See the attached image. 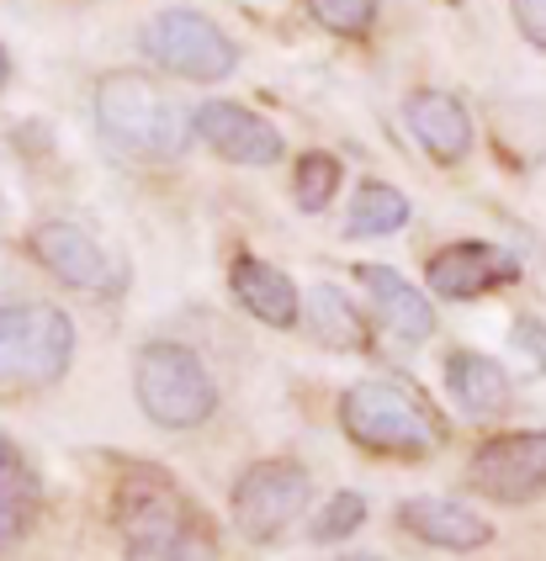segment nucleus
I'll use <instances>...</instances> for the list:
<instances>
[{
  "label": "nucleus",
  "instance_id": "13",
  "mask_svg": "<svg viewBox=\"0 0 546 561\" xmlns=\"http://www.w3.org/2000/svg\"><path fill=\"white\" fill-rule=\"evenodd\" d=\"M424 276H430V291L446 297V302H478L493 286L514 280V265H510V254L482 244V239H456V244L430 254Z\"/></svg>",
  "mask_w": 546,
  "mask_h": 561
},
{
  "label": "nucleus",
  "instance_id": "6",
  "mask_svg": "<svg viewBox=\"0 0 546 561\" xmlns=\"http://www.w3.org/2000/svg\"><path fill=\"white\" fill-rule=\"evenodd\" d=\"M308 499H314V477L303 461H255L234 482L228 493V508H234V530L255 546H271L297 525V514H308Z\"/></svg>",
  "mask_w": 546,
  "mask_h": 561
},
{
  "label": "nucleus",
  "instance_id": "27",
  "mask_svg": "<svg viewBox=\"0 0 546 561\" xmlns=\"http://www.w3.org/2000/svg\"><path fill=\"white\" fill-rule=\"evenodd\" d=\"M5 80H11V54L0 48V91H5Z\"/></svg>",
  "mask_w": 546,
  "mask_h": 561
},
{
  "label": "nucleus",
  "instance_id": "24",
  "mask_svg": "<svg viewBox=\"0 0 546 561\" xmlns=\"http://www.w3.org/2000/svg\"><path fill=\"white\" fill-rule=\"evenodd\" d=\"M510 11H514L520 37H525L531 48H542L546 54V0H510Z\"/></svg>",
  "mask_w": 546,
  "mask_h": 561
},
{
  "label": "nucleus",
  "instance_id": "16",
  "mask_svg": "<svg viewBox=\"0 0 546 561\" xmlns=\"http://www.w3.org/2000/svg\"><path fill=\"white\" fill-rule=\"evenodd\" d=\"M446 392L467 419H499V413L510 408V376H504V366H499L493 355L451 350L446 355Z\"/></svg>",
  "mask_w": 546,
  "mask_h": 561
},
{
  "label": "nucleus",
  "instance_id": "28",
  "mask_svg": "<svg viewBox=\"0 0 546 561\" xmlns=\"http://www.w3.org/2000/svg\"><path fill=\"white\" fill-rule=\"evenodd\" d=\"M334 561H383V557H334Z\"/></svg>",
  "mask_w": 546,
  "mask_h": 561
},
{
  "label": "nucleus",
  "instance_id": "26",
  "mask_svg": "<svg viewBox=\"0 0 546 561\" xmlns=\"http://www.w3.org/2000/svg\"><path fill=\"white\" fill-rule=\"evenodd\" d=\"M11 461H16V450H11V439L0 435V467H11Z\"/></svg>",
  "mask_w": 546,
  "mask_h": 561
},
{
  "label": "nucleus",
  "instance_id": "4",
  "mask_svg": "<svg viewBox=\"0 0 546 561\" xmlns=\"http://www.w3.org/2000/svg\"><path fill=\"white\" fill-rule=\"evenodd\" d=\"M75 366V323L54 302L0 308V398L59 387Z\"/></svg>",
  "mask_w": 546,
  "mask_h": 561
},
{
  "label": "nucleus",
  "instance_id": "1",
  "mask_svg": "<svg viewBox=\"0 0 546 561\" xmlns=\"http://www.w3.org/2000/svg\"><path fill=\"white\" fill-rule=\"evenodd\" d=\"M101 133L133 159L170 164L192 149V112L144 69H112L96 85Z\"/></svg>",
  "mask_w": 546,
  "mask_h": 561
},
{
  "label": "nucleus",
  "instance_id": "11",
  "mask_svg": "<svg viewBox=\"0 0 546 561\" xmlns=\"http://www.w3.org/2000/svg\"><path fill=\"white\" fill-rule=\"evenodd\" d=\"M355 280L366 291V318L383 329L393 344L419 350L435 340V308L409 276L387 271V265H355Z\"/></svg>",
  "mask_w": 546,
  "mask_h": 561
},
{
  "label": "nucleus",
  "instance_id": "19",
  "mask_svg": "<svg viewBox=\"0 0 546 561\" xmlns=\"http://www.w3.org/2000/svg\"><path fill=\"white\" fill-rule=\"evenodd\" d=\"M123 561H218V535L207 519H192V525L123 546Z\"/></svg>",
  "mask_w": 546,
  "mask_h": 561
},
{
  "label": "nucleus",
  "instance_id": "14",
  "mask_svg": "<svg viewBox=\"0 0 546 561\" xmlns=\"http://www.w3.org/2000/svg\"><path fill=\"white\" fill-rule=\"evenodd\" d=\"M403 117H409L414 144L435 159V164H462V159L473 154V133H478V127H473V112L451 91H435V85L414 91L409 106H403Z\"/></svg>",
  "mask_w": 546,
  "mask_h": 561
},
{
  "label": "nucleus",
  "instance_id": "2",
  "mask_svg": "<svg viewBox=\"0 0 546 561\" xmlns=\"http://www.w3.org/2000/svg\"><path fill=\"white\" fill-rule=\"evenodd\" d=\"M340 430L366 456H393V461H424L446 439L441 413L403 381H355V387H345L340 392Z\"/></svg>",
  "mask_w": 546,
  "mask_h": 561
},
{
  "label": "nucleus",
  "instance_id": "3",
  "mask_svg": "<svg viewBox=\"0 0 546 561\" xmlns=\"http://www.w3.org/2000/svg\"><path fill=\"white\" fill-rule=\"evenodd\" d=\"M133 398L155 430L186 435L218 413V381L207 360L181 340H149L133 355Z\"/></svg>",
  "mask_w": 546,
  "mask_h": 561
},
{
  "label": "nucleus",
  "instance_id": "22",
  "mask_svg": "<svg viewBox=\"0 0 546 561\" xmlns=\"http://www.w3.org/2000/svg\"><path fill=\"white\" fill-rule=\"evenodd\" d=\"M303 5L323 32H334L345 43H366L377 27V0H303Z\"/></svg>",
  "mask_w": 546,
  "mask_h": 561
},
{
  "label": "nucleus",
  "instance_id": "5",
  "mask_svg": "<svg viewBox=\"0 0 546 561\" xmlns=\"http://www.w3.org/2000/svg\"><path fill=\"white\" fill-rule=\"evenodd\" d=\"M144 59H155V69L186 80V85H224L228 75L239 69V48L207 11L192 5H164L155 11L144 32H138Z\"/></svg>",
  "mask_w": 546,
  "mask_h": 561
},
{
  "label": "nucleus",
  "instance_id": "7",
  "mask_svg": "<svg viewBox=\"0 0 546 561\" xmlns=\"http://www.w3.org/2000/svg\"><path fill=\"white\" fill-rule=\"evenodd\" d=\"M467 488L493 503L546 499V430L488 435L467 461Z\"/></svg>",
  "mask_w": 546,
  "mask_h": 561
},
{
  "label": "nucleus",
  "instance_id": "12",
  "mask_svg": "<svg viewBox=\"0 0 546 561\" xmlns=\"http://www.w3.org/2000/svg\"><path fill=\"white\" fill-rule=\"evenodd\" d=\"M398 530L414 535L419 546H435L451 557H473L482 546H493V519L478 514L462 499H403L398 503Z\"/></svg>",
  "mask_w": 546,
  "mask_h": 561
},
{
  "label": "nucleus",
  "instance_id": "23",
  "mask_svg": "<svg viewBox=\"0 0 546 561\" xmlns=\"http://www.w3.org/2000/svg\"><path fill=\"white\" fill-rule=\"evenodd\" d=\"M361 525H366V499H361V493H334V499H323V508L314 514L308 540L334 546V540H351Z\"/></svg>",
  "mask_w": 546,
  "mask_h": 561
},
{
  "label": "nucleus",
  "instance_id": "18",
  "mask_svg": "<svg viewBox=\"0 0 546 561\" xmlns=\"http://www.w3.org/2000/svg\"><path fill=\"white\" fill-rule=\"evenodd\" d=\"M409 218H414V207H409L403 191L387 186V181H366L351 202L345 239H393L398 228H409Z\"/></svg>",
  "mask_w": 546,
  "mask_h": 561
},
{
  "label": "nucleus",
  "instance_id": "8",
  "mask_svg": "<svg viewBox=\"0 0 546 561\" xmlns=\"http://www.w3.org/2000/svg\"><path fill=\"white\" fill-rule=\"evenodd\" d=\"M192 519H202V508L160 467H138L112 488V525L123 535V546L164 535V530H175V525H192Z\"/></svg>",
  "mask_w": 546,
  "mask_h": 561
},
{
  "label": "nucleus",
  "instance_id": "17",
  "mask_svg": "<svg viewBox=\"0 0 546 561\" xmlns=\"http://www.w3.org/2000/svg\"><path fill=\"white\" fill-rule=\"evenodd\" d=\"M297 318H308V329H314V340L323 350H366L372 340V329H366V308L351 302L340 286H329L319 280L314 291H303V312Z\"/></svg>",
  "mask_w": 546,
  "mask_h": 561
},
{
  "label": "nucleus",
  "instance_id": "21",
  "mask_svg": "<svg viewBox=\"0 0 546 561\" xmlns=\"http://www.w3.org/2000/svg\"><path fill=\"white\" fill-rule=\"evenodd\" d=\"M345 181V170H340V159L323 154V149H308V154L292 164V202L303 207V213H329V202H334V191Z\"/></svg>",
  "mask_w": 546,
  "mask_h": 561
},
{
  "label": "nucleus",
  "instance_id": "25",
  "mask_svg": "<svg viewBox=\"0 0 546 561\" xmlns=\"http://www.w3.org/2000/svg\"><path fill=\"white\" fill-rule=\"evenodd\" d=\"M510 340H514V350H520L531 366H542V371H546V329L536 323V318H514Z\"/></svg>",
  "mask_w": 546,
  "mask_h": 561
},
{
  "label": "nucleus",
  "instance_id": "10",
  "mask_svg": "<svg viewBox=\"0 0 546 561\" xmlns=\"http://www.w3.org/2000/svg\"><path fill=\"white\" fill-rule=\"evenodd\" d=\"M27 250H33L37 265L59 280V286H69V291H112L117 265H112V254L101 250L80 222H65V218L37 222L33 233H27Z\"/></svg>",
  "mask_w": 546,
  "mask_h": 561
},
{
  "label": "nucleus",
  "instance_id": "15",
  "mask_svg": "<svg viewBox=\"0 0 546 561\" xmlns=\"http://www.w3.org/2000/svg\"><path fill=\"white\" fill-rule=\"evenodd\" d=\"M228 291H234V302L250 312L255 323H265V329H292L297 312H303L297 280H292L287 271H276L271 260H260V254H234Z\"/></svg>",
  "mask_w": 546,
  "mask_h": 561
},
{
  "label": "nucleus",
  "instance_id": "9",
  "mask_svg": "<svg viewBox=\"0 0 546 561\" xmlns=\"http://www.w3.org/2000/svg\"><path fill=\"white\" fill-rule=\"evenodd\" d=\"M192 138H202L228 164H250V170L282 164V154H287V138L239 101H202L192 112Z\"/></svg>",
  "mask_w": 546,
  "mask_h": 561
},
{
  "label": "nucleus",
  "instance_id": "20",
  "mask_svg": "<svg viewBox=\"0 0 546 561\" xmlns=\"http://www.w3.org/2000/svg\"><path fill=\"white\" fill-rule=\"evenodd\" d=\"M33 514H37L33 471L22 467V461L0 467V557H5L11 546H22V540H27V530H33Z\"/></svg>",
  "mask_w": 546,
  "mask_h": 561
}]
</instances>
